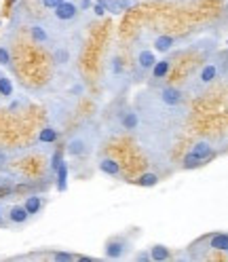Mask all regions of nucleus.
I'll return each mask as SVG.
<instances>
[{"label":"nucleus","mask_w":228,"mask_h":262,"mask_svg":"<svg viewBox=\"0 0 228 262\" xmlns=\"http://www.w3.org/2000/svg\"><path fill=\"white\" fill-rule=\"evenodd\" d=\"M135 110L140 112L142 127L167 129L171 125H182L188 117L186 91L171 85H150V89L138 93Z\"/></svg>","instance_id":"f257e3e1"},{"label":"nucleus","mask_w":228,"mask_h":262,"mask_svg":"<svg viewBox=\"0 0 228 262\" xmlns=\"http://www.w3.org/2000/svg\"><path fill=\"white\" fill-rule=\"evenodd\" d=\"M226 74H228V51H216L214 55H209L201 68L186 80L184 91H186V95L199 97L209 87H214Z\"/></svg>","instance_id":"f03ea898"},{"label":"nucleus","mask_w":228,"mask_h":262,"mask_svg":"<svg viewBox=\"0 0 228 262\" xmlns=\"http://www.w3.org/2000/svg\"><path fill=\"white\" fill-rule=\"evenodd\" d=\"M97 144H100V129H97L95 123L85 121L74 134H70L66 142V152L74 159H83V157L93 155Z\"/></svg>","instance_id":"7ed1b4c3"},{"label":"nucleus","mask_w":228,"mask_h":262,"mask_svg":"<svg viewBox=\"0 0 228 262\" xmlns=\"http://www.w3.org/2000/svg\"><path fill=\"white\" fill-rule=\"evenodd\" d=\"M190 254L182 256L188 260H205L209 252H222L228 256V233H209L205 237H201L199 241H194L190 248Z\"/></svg>","instance_id":"20e7f679"},{"label":"nucleus","mask_w":228,"mask_h":262,"mask_svg":"<svg viewBox=\"0 0 228 262\" xmlns=\"http://www.w3.org/2000/svg\"><path fill=\"white\" fill-rule=\"evenodd\" d=\"M216 155H218V150H216L214 140H209V138L197 140V142L190 146V150L184 155L180 167H182V169H197V167L205 165L207 161H211Z\"/></svg>","instance_id":"39448f33"},{"label":"nucleus","mask_w":228,"mask_h":262,"mask_svg":"<svg viewBox=\"0 0 228 262\" xmlns=\"http://www.w3.org/2000/svg\"><path fill=\"white\" fill-rule=\"evenodd\" d=\"M135 250V237H129V233L114 235L104 245V258L106 260H125L131 258Z\"/></svg>","instance_id":"423d86ee"},{"label":"nucleus","mask_w":228,"mask_h":262,"mask_svg":"<svg viewBox=\"0 0 228 262\" xmlns=\"http://www.w3.org/2000/svg\"><path fill=\"white\" fill-rule=\"evenodd\" d=\"M156 51L154 49H150L148 45L144 42H135L133 45V61H135V76L138 80H142L146 74H150L152 66L156 61Z\"/></svg>","instance_id":"0eeeda50"},{"label":"nucleus","mask_w":228,"mask_h":262,"mask_svg":"<svg viewBox=\"0 0 228 262\" xmlns=\"http://www.w3.org/2000/svg\"><path fill=\"white\" fill-rule=\"evenodd\" d=\"M114 123H117V127L121 131H127V134H138V129H142V119H140V112L135 110V106L121 108L114 114Z\"/></svg>","instance_id":"6e6552de"},{"label":"nucleus","mask_w":228,"mask_h":262,"mask_svg":"<svg viewBox=\"0 0 228 262\" xmlns=\"http://www.w3.org/2000/svg\"><path fill=\"white\" fill-rule=\"evenodd\" d=\"M28 30H30V36L34 40V45H38V47H51L55 42V34H53L51 26L44 21H38V19L30 21Z\"/></svg>","instance_id":"1a4fd4ad"},{"label":"nucleus","mask_w":228,"mask_h":262,"mask_svg":"<svg viewBox=\"0 0 228 262\" xmlns=\"http://www.w3.org/2000/svg\"><path fill=\"white\" fill-rule=\"evenodd\" d=\"M80 15V7L74 3V0H63L61 5H57L53 9V21L66 26V24H74Z\"/></svg>","instance_id":"9d476101"},{"label":"nucleus","mask_w":228,"mask_h":262,"mask_svg":"<svg viewBox=\"0 0 228 262\" xmlns=\"http://www.w3.org/2000/svg\"><path fill=\"white\" fill-rule=\"evenodd\" d=\"M72 104L68 102H63V100H55L49 104V119H51V123H55V127L59 125H66V121L70 119V114H72Z\"/></svg>","instance_id":"9b49d317"},{"label":"nucleus","mask_w":228,"mask_h":262,"mask_svg":"<svg viewBox=\"0 0 228 262\" xmlns=\"http://www.w3.org/2000/svg\"><path fill=\"white\" fill-rule=\"evenodd\" d=\"M184 42V38H180V36H171V34H156L154 38H152V49L158 53V55H167V53H171L173 49L177 47V45H182Z\"/></svg>","instance_id":"f8f14e48"},{"label":"nucleus","mask_w":228,"mask_h":262,"mask_svg":"<svg viewBox=\"0 0 228 262\" xmlns=\"http://www.w3.org/2000/svg\"><path fill=\"white\" fill-rule=\"evenodd\" d=\"M171 57L169 55H163L161 59L154 61L152 66V70H150V85H161L163 83V78H167L169 70H171Z\"/></svg>","instance_id":"ddd939ff"},{"label":"nucleus","mask_w":228,"mask_h":262,"mask_svg":"<svg viewBox=\"0 0 228 262\" xmlns=\"http://www.w3.org/2000/svg\"><path fill=\"white\" fill-rule=\"evenodd\" d=\"M97 169H100L102 173H106V176H110V178H117V180L123 178L121 163L117 159H112V157H100L97 159Z\"/></svg>","instance_id":"4468645a"},{"label":"nucleus","mask_w":228,"mask_h":262,"mask_svg":"<svg viewBox=\"0 0 228 262\" xmlns=\"http://www.w3.org/2000/svg\"><path fill=\"white\" fill-rule=\"evenodd\" d=\"M7 220H9L11 226H24V224H28L30 214H28V209L24 205H11L7 209Z\"/></svg>","instance_id":"2eb2a0df"},{"label":"nucleus","mask_w":228,"mask_h":262,"mask_svg":"<svg viewBox=\"0 0 228 262\" xmlns=\"http://www.w3.org/2000/svg\"><path fill=\"white\" fill-rule=\"evenodd\" d=\"M24 258H47L53 262H72V260H83L76 254L70 252H61V250H51V252H42V254H32V256H24Z\"/></svg>","instance_id":"dca6fc26"},{"label":"nucleus","mask_w":228,"mask_h":262,"mask_svg":"<svg viewBox=\"0 0 228 262\" xmlns=\"http://www.w3.org/2000/svg\"><path fill=\"white\" fill-rule=\"evenodd\" d=\"M148 252H150V260H152V262H165V260H171V258H173L171 250L167 248V245H161V243L152 245Z\"/></svg>","instance_id":"f3484780"},{"label":"nucleus","mask_w":228,"mask_h":262,"mask_svg":"<svg viewBox=\"0 0 228 262\" xmlns=\"http://www.w3.org/2000/svg\"><path fill=\"white\" fill-rule=\"evenodd\" d=\"M42 205H44V203H42V196H38V194H30V196H26V201H24V207L28 209L30 216L40 214Z\"/></svg>","instance_id":"a211bd4d"},{"label":"nucleus","mask_w":228,"mask_h":262,"mask_svg":"<svg viewBox=\"0 0 228 262\" xmlns=\"http://www.w3.org/2000/svg\"><path fill=\"white\" fill-rule=\"evenodd\" d=\"M0 97H5V100H13V97H15L13 80L3 70H0Z\"/></svg>","instance_id":"6ab92c4d"},{"label":"nucleus","mask_w":228,"mask_h":262,"mask_svg":"<svg viewBox=\"0 0 228 262\" xmlns=\"http://www.w3.org/2000/svg\"><path fill=\"white\" fill-rule=\"evenodd\" d=\"M57 129L53 127V125H47L42 131H40V134H38V142L40 144H55L57 142Z\"/></svg>","instance_id":"aec40b11"},{"label":"nucleus","mask_w":228,"mask_h":262,"mask_svg":"<svg viewBox=\"0 0 228 262\" xmlns=\"http://www.w3.org/2000/svg\"><path fill=\"white\" fill-rule=\"evenodd\" d=\"M161 182V176L154 173V171H148V173H142L138 178V184L140 186H146V188H150V186H156Z\"/></svg>","instance_id":"412c9836"},{"label":"nucleus","mask_w":228,"mask_h":262,"mask_svg":"<svg viewBox=\"0 0 228 262\" xmlns=\"http://www.w3.org/2000/svg\"><path fill=\"white\" fill-rule=\"evenodd\" d=\"M97 3H102L104 9H106L108 13H112V15H121V13H125L119 0H97Z\"/></svg>","instance_id":"4be33fe9"},{"label":"nucleus","mask_w":228,"mask_h":262,"mask_svg":"<svg viewBox=\"0 0 228 262\" xmlns=\"http://www.w3.org/2000/svg\"><path fill=\"white\" fill-rule=\"evenodd\" d=\"M66 176H68V167H66V163H59V167H57V188L59 190H66Z\"/></svg>","instance_id":"5701e85b"},{"label":"nucleus","mask_w":228,"mask_h":262,"mask_svg":"<svg viewBox=\"0 0 228 262\" xmlns=\"http://www.w3.org/2000/svg\"><path fill=\"white\" fill-rule=\"evenodd\" d=\"M0 66H11V51L5 45H0Z\"/></svg>","instance_id":"b1692460"},{"label":"nucleus","mask_w":228,"mask_h":262,"mask_svg":"<svg viewBox=\"0 0 228 262\" xmlns=\"http://www.w3.org/2000/svg\"><path fill=\"white\" fill-rule=\"evenodd\" d=\"M131 258H133L135 262H152V260H150V252H146V250H144V252H135Z\"/></svg>","instance_id":"393cba45"},{"label":"nucleus","mask_w":228,"mask_h":262,"mask_svg":"<svg viewBox=\"0 0 228 262\" xmlns=\"http://www.w3.org/2000/svg\"><path fill=\"white\" fill-rule=\"evenodd\" d=\"M38 3L44 7V9H49V11H53L57 5H61L63 3V0H38Z\"/></svg>","instance_id":"a878e982"},{"label":"nucleus","mask_w":228,"mask_h":262,"mask_svg":"<svg viewBox=\"0 0 228 262\" xmlns=\"http://www.w3.org/2000/svg\"><path fill=\"white\" fill-rule=\"evenodd\" d=\"M119 3H121L123 11H129V9H133V7H138V3H140V0H119Z\"/></svg>","instance_id":"bb28decb"},{"label":"nucleus","mask_w":228,"mask_h":262,"mask_svg":"<svg viewBox=\"0 0 228 262\" xmlns=\"http://www.w3.org/2000/svg\"><path fill=\"white\" fill-rule=\"evenodd\" d=\"M7 163H9V152L5 148H0V169L7 167Z\"/></svg>","instance_id":"cd10ccee"},{"label":"nucleus","mask_w":228,"mask_h":262,"mask_svg":"<svg viewBox=\"0 0 228 262\" xmlns=\"http://www.w3.org/2000/svg\"><path fill=\"white\" fill-rule=\"evenodd\" d=\"M93 11H95L97 15H104V13H106V9H104V5H102V3H97V5H93Z\"/></svg>","instance_id":"c85d7f7f"},{"label":"nucleus","mask_w":228,"mask_h":262,"mask_svg":"<svg viewBox=\"0 0 228 262\" xmlns=\"http://www.w3.org/2000/svg\"><path fill=\"white\" fill-rule=\"evenodd\" d=\"M3 216H5V207H3V203H0V220H3Z\"/></svg>","instance_id":"c756f323"},{"label":"nucleus","mask_w":228,"mask_h":262,"mask_svg":"<svg viewBox=\"0 0 228 262\" xmlns=\"http://www.w3.org/2000/svg\"><path fill=\"white\" fill-rule=\"evenodd\" d=\"M171 3H190V0H171Z\"/></svg>","instance_id":"7c9ffc66"}]
</instances>
